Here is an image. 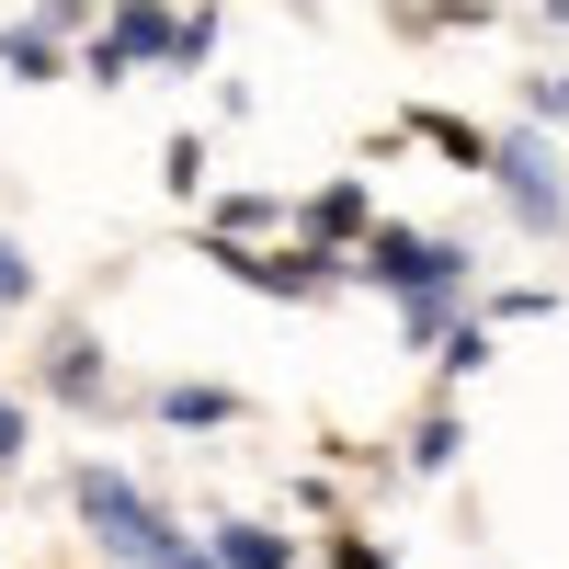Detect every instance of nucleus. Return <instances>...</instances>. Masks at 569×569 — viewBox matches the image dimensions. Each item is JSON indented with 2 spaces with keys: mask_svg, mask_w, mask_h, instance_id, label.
<instances>
[{
  "mask_svg": "<svg viewBox=\"0 0 569 569\" xmlns=\"http://www.w3.org/2000/svg\"><path fill=\"white\" fill-rule=\"evenodd\" d=\"M0 69L12 80H58V23H12L0 34Z\"/></svg>",
  "mask_w": 569,
  "mask_h": 569,
  "instance_id": "obj_8",
  "label": "nucleus"
},
{
  "mask_svg": "<svg viewBox=\"0 0 569 569\" xmlns=\"http://www.w3.org/2000/svg\"><path fill=\"white\" fill-rule=\"evenodd\" d=\"M273 217H284L273 194H228V206H217V228H206V240H251V228H273Z\"/></svg>",
  "mask_w": 569,
  "mask_h": 569,
  "instance_id": "obj_10",
  "label": "nucleus"
},
{
  "mask_svg": "<svg viewBox=\"0 0 569 569\" xmlns=\"http://www.w3.org/2000/svg\"><path fill=\"white\" fill-rule=\"evenodd\" d=\"M182 69V58H206V12L182 23V12H160V0H126V12L91 34V80H126V69Z\"/></svg>",
  "mask_w": 569,
  "mask_h": 569,
  "instance_id": "obj_2",
  "label": "nucleus"
},
{
  "mask_svg": "<svg viewBox=\"0 0 569 569\" xmlns=\"http://www.w3.org/2000/svg\"><path fill=\"white\" fill-rule=\"evenodd\" d=\"M217 558H228V569H297V536H273V525H217Z\"/></svg>",
  "mask_w": 569,
  "mask_h": 569,
  "instance_id": "obj_6",
  "label": "nucleus"
},
{
  "mask_svg": "<svg viewBox=\"0 0 569 569\" xmlns=\"http://www.w3.org/2000/svg\"><path fill=\"white\" fill-rule=\"evenodd\" d=\"M160 421L171 433H217V421H240V399L228 388H160Z\"/></svg>",
  "mask_w": 569,
  "mask_h": 569,
  "instance_id": "obj_7",
  "label": "nucleus"
},
{
  "mask_svg": "<svg viewBox=\"0 0 569 569\" xmlns=\"http://www.w3.org/2000/svg\"><path fill=\"white\" fill-rule=\"evenodd\" d=\"M421 137H433L445 160H467V171H490V149H501V137H479V126H456V114H421Z\"/></svg>",
  "mask_w": 569,
  "mask_h": 569,
  "instance_id": "obj_9",
  "label": "nucleus"
},
{
  "mask_svg": "<svg viewBox=\"0 0 569 569\" xmlns=\"http://www.w3.org/2000/svg\"><path fill=\"white\" fill-rule=\"evenodd\" d=\"M0 308H34V251L0 228Z\"/></svg>",
  "mask_w": 569,
  "mask_h": 569,
  "instance_id": "obj_11",
  "label": "nucleus"
},
{
  "mask_svg": "<svg viewBox=\"0 0 569 569\" xmlns=\"http://www.w3.org/2000/svg\"><path fill=\"white\" fill-rule=\"evenodd\" d=\"M490 171H501V194H512L525 228H558V182H547V149H536V137H501Z\"/></svg>",
  "mask_w": 569,
  "mask_h": 569,
  "instance_id": "obj_3",
  "label": "nucleus"
},
{
  "mask_svg": "<svg viewBox=\"0 0 569 569\" xmlns=\"http://www.w3.org/2000/svg\"><path fill=\"white\" fill-rule=\"evenodd\" d=\"M330 569H388V547L376 536H330Z\"/></svg>",
  "mask_w": 569,
  "mask_h": 569,
  "instance_id": "obj_13",
  "label": "nucleus"
},
{
  "mask_svg": "<svg viewBox=\"0 0 569 569\" xmlns=\"http://www.w3.org/2000/svg\"><path fill=\"white\" fill-rule=\"evenodd\" d=\"M353 262L399 297L410 342H445V330H456V297H467V251H456V240H421V228H388V217H376Z\"/></svg>",
  "mask_w": 569,
  "mask_h": 569,
  "instance_id": "obj_1",
  "label": "nucleus"
},
{
  "mask_svg": "<svg viewBox=\"0 0 569 569\" xmlns=\"http://www.w3.org/2000/svg\"><path fill=\"white\" fill-rule=\"evenodd\" d=\"M297 228H308L319 251H365V228H376V217H365V182H330V194H319Z\"/></svg>",
  "mask_w": 569,
  "mask_h": 569,
  "instance_id": "obj_5",
  "label": "nucleus"
},
{
  "mask_svg": "<svg viewBox=\"0 0 569 569\" xmlns=\"http://www.w3.org/2000/svg\"><path fill=\"white\" fill-rule=\"evenodd\" d=\"M23 445H34V421H23V399H0V467H23Z\"/></svg>",
  "mask_w": 569,
  "mask_h": 569,
  "instance_id": "obj_12",
  "label": "nucleus"
},
{
  "mask_svg": "<svg viewBox=\"0 0 569 569\" xmlns=\"http://www.w3.org/2000/svg\"><path fill=\"white\" fill-rule=\"evenodd\" d=\"M46 388H58V399H103V342H91V330H58V342H46Z\"/></svg>",
  "mask_w": 569,
  "mask_h": 569,
  "instance_id": "obj_4",
  "label": "nucleus"
}]
</instances>
